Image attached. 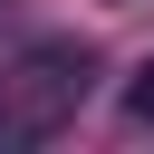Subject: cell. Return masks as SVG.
Listing matches in <instances>:
<instances>
[{
    "instance_id": "obj_1",
    "label": "cell",
    "mask_w": 154,
    "mask_h": 154,
    "mask_svg": "<svg viewBox=\"0 0 154 154\" xmlns=\"http://www.w3.org/2000/svg\"><path fill=\"white\" fill-rule=\"evenodd\" d=\"M87 87H96V58L87 48H29L19 58V77H0V96H10V116L29 125V135H48V125H67L77 106H87Z\"/></svg>"
},
{
    "instance_id": "obj_2",
    "label": "cell",
    "mask_w": 154,
    "mask_h": 154,
    "mask_svg": "<svg viewBox=\"0 0 154 154\" xmlns=\"http://www.w3.org/2000/svg\"><path fill=\"white\" fill-rule=\"evenodd\" d=\"M125 125H154V58H144L135 87H125Z\"/></svg>"
}]
</instances>
